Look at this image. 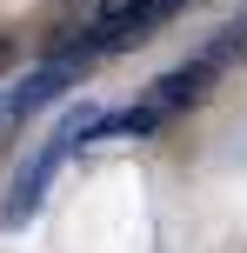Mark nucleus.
Listing matches in <instances>:
<instances>
[{
  "instance_id": "nucleus-1",
  "label": "nucleus",
  "mask_w": 247,
  "mask_h": 253,
  "mask_svg": "<svg viewBox=\"0 0 247 253\" xmlns=\"http://www.w3.org/2000/svg\"><path fill=\"white\" fill-rule=\"evenodd\" d=\"M181 0H120L114 13H100V27L87 34V53H120V47H141Z\"/></svg>"
},
{
  "instance_id": "nucleus-2",
  "label": "nucleus",
  "mask_w": 247,
  "mask_h": 253,
  "mask_svg": "<svg viewBox=\"0 0 247 253\" xmlns=\"http://www.w3.org/2000/svg\"><path fill=\"white\" fill-rule=\"evenodd\" d=\"M67 153H74V140H67V133H53L47 147H40L34 160L20 167V180H13V193H7V227H27V220L40 213V200H47L53 173H60V167H67Z\"/></svg>"
},
{
  "instance_id": "nucleus-5",
  "label": "nucleus",
  "mask_w": 247,
  "mask_h": 253,
  "mask_svg": "<svg viewBox=\"0 0 247 253\" xmlns=\"http://www.w3.org/2000/svg\"><path fill=\"white\" fill-rule=\"evenodd\" d=\"M174 114H160L154 100H141V107H120V114H100L87 126V140H114V133H127V140H147V133H160Z\"/></svg>"
},
{
  "instance_id": "nucleus-4",
  "label": "nucleus",
  "mask_w": 247,
  "mask_h": 253,
  "mask_svg": "<svg viewBox=\"0 0 247 253\" xmlns=\"http://www.w3.org/2000/svg\"><path fill=\"white\" fill-rule=\"evenodd\" d=\"M207 87H214V60L167 67V74H160V87H154V107H160V114H181V107L207 100Z\"/></svg>"
},
{
  "instance_id": "nucleus-3",
  "label": "nucleus",
  "mask_w": 247,
  "mask_h": 253,
  "mask_svg": "<svg viewBox=\"0 0 247 253\" xmlns=\"http://www.w3.org/2000/svg\"><path fill=\"white\" fill-rule=\"evenodd\" d=\"M74 80H80V53H60V60H40L34 74H27L20 87L7 93V114H13V120H34L40 107H53V100H60L67 87H74Z\"/></svg>"
}]
</instances>
